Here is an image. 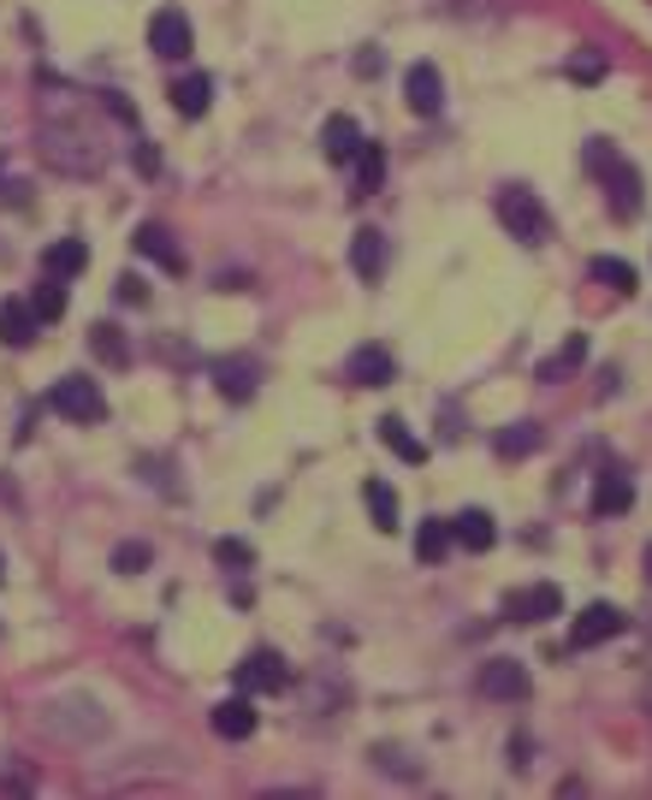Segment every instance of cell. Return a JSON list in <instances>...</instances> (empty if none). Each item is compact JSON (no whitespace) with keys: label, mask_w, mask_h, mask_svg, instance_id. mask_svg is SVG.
<instances>
[{"label":"cell","mask_w":652,"mask_h":800,"mask_svg":"<svg viewBox=\"0 0 652 800\" xmlns=\"http://www.w3.org/2000/svg\"><path fill=\"white\" fill-rule=\"evenodd\" d=\"M582 160H587V172H593V179L605 184V202H611V214H617V220H634V214H641V202H647V196H641V191H647V184H641V172H634L629 160H622V155H617L605 137H593Z\"/></svg>","instance_id":"6da1fadb"},{"label":"cell","mask_w":652,"mask_h":800,"mask_svg":"<svg viewBox=\"0 0 652 800\" xmlns=\"http://www.w3.org/2000/svg\"><path fill=\"white\" fill-rule=\"evenodd\" d=\"M499 220L516 243H528V250H540V243L552 238V214L540 208V196H534L528 184H504L499 191Z\"/></svg>","instance_id":"7a4b0ae2"},{"label":"cell","mask_w":652,"mask_h":800,"mask_svg":"<svg viewBox=\"0 0 652 800\" xmlns=\"http://www.w3.org/2000/svg\"><path fill=\"white\" fill-rule=\"evenodd\" d=\"M48 410L78 421V427H90V421H107V398H101V386L90 374H66V380H54V391H48Z\"/></svg>","instance_id":"3957f363"},{"label":"cell","mask_w":652,"mask_h":800,"mask_svg":"<svg viewBox=\"0 0 652 800\" xmlns=\"http://www.w3.org/2000/svg\"><path fill=\"white\" fill-rule=\"evenodd\" d=\"M279 688H291V664H285L273 647H255L250 659L238 664V694H279Z\"/></svg>","instance_id":"277c9868"},{"label":"cell","mask_w":652,"mask_h":800,"mask_svg":"<svg viewBox=\"0 0 652 800\" xmlns=\"http://www.w3.org/2000/svg\"><path fill=\"white\" fill-rule=\"evenodd\" d=\"M191 42H196V31H191V19H184L179 7H161L149 19V48L161 54V60H184V54H191Z\"/></svg>","instance_id":"5b68a950"},{"label":"cell","mask_w":652,"mask_h":800,"mask_svg":"<svg viewBox=\"0 0 652 800\" xmlns=\"http://www.w3.org/2000/svg\"><path fill=\"white\" fill-rule=\"evenodd\" d=\"M622 622H629V617H622V610L617 605H587L582 610V617H575L570 622V647L575 652H587V647H605V640H611V635H622Z\"/></svg>","instance_id":"8992f818"},{"label":"cell","mask_w":652,"mask_h":800,"mask_svg":"<svg viewBox=\"0 0 652 800\" xmlns=\"http://www.w3.org/2000/svg\"><path fill=\"white\" fill-rule=\"evenodd\" d=\"M563 610V593L552 587V581H534V587H516L511 599H504V617L511 622H546Z\"/></svg>","instance_id":"52a82bcc"},{"label":"cell","mask_w":652,"mask_h":800,"mask_svg":"<svg viewBox=\"0 0 652 800\" xmlns=\"http://www.w3.org/2000/svg\"><path fill=\"white\" fill-rule=\"evenodd\" d=\"M403 101H410V113H422V119H433V113L445 107V83H439V66H433V60H415L410 71H403Z\"/></svg>","instance_id":"ba28073f"},{"label":"cell","mask_w":652,"mask_h":800,"mask_svg":"<svg viewBox=\"0 0 652 800\" xmlns=\"http://www.w3.org/2000/svg\"><path fill=\"white\" fill-rule=\"evenodd\" d=\"M130 250L149 255L155 267H167V273H184V250L172 243V231H167L161 220H142L137 231H130Z\"/></svg>","instance_id":"9c48e42d"},{"label":"cell","mask_w":652,"mask_h":800,"mask_svg":"<svg viewBox=\"0 0 652 800\" xmlns=\"http://www.w3.org/2000/svg\"><path fill=\"white\" fill-rule=\"evenodd\" d=\"M474 688L487 694V700H528V671H522L516 659H492L481 664V682Z\"/></svg>","instance_id":"30bf717a"},{"label":"cell","mask_w":652,"mask_h":800,"mask_svg":"<svg viewBox=\"0 0 652 800\" xmlns=\"http://www.w3.org/2000/svg\"><path fill=\"white\" fill-rule=\"evenodd\" d=\"M391 351H380V344H356L351 362H344V380L351 386H391Z\"/></svg>","instance_id":"8fae6325"},{"label":"cell","mask_w":652,"mask_h":800,"mask_svg":"<svg viewBox=\"0 0 652 800\" xmlns=\"http://www.w3.org/2000/svg\"><path fill=\"white\" fill-rule=\"evenodd\" d=\"M36 332H42V315L31 309V302H19V297H7V302H0V339H7L12 351L36 344Z\"/></svg>","instance_id":"7c38bea8"},{"label":"cell","mask_w":652,"mask_h":800,"mask_svg":"<svg viewBox=\"0 0 652 800\" xmlns=\"http://www.w3.org/2000/svg\"><path fill=\"white\" fill-rule=\"evenodd\" d=\"M362 125L351 119V113H332V119L321 125V155L327 160H356V149H362Z\"/></svg>","instance_id":"4fadbf2b"},{"label":"cell","mask_w":652,"mask_h":800,"mask_svg":"<svg viewBox=\"0 0 652 800\" xmlns=\"http://www.w3.org/2000/svg\"><path fill=\"white\" fill-rule=\"evenodd\" d=\"M214 735H226V741H250V735H255V706H250V694H231V700L214 706Z\"/></svg>","instance_id":"5bb4252c"},{"label":"cell","mask_w":652,"mask_h":800,"mask_svg":"<svg viewBox=\"0 0 652 800\" xmlns=\"http://www.w3.org/2000/svg\"><path fill=\"white\" fill-rule=\"evenodd\" d=\"M83 267H90V243L83 238H60L42 250V273H54V279H78Z\"/></svg>","instance_id":"9a60e30c"},{"label":"cell","mask_w":652,"mask_h":800,"mask_svg":"<svg viewBox=\"0 0 652 800\" xmlns=\"http://www.w3.org/2000/svg\"><path fill=\"white\" fill-rule=\"evenodd\" d=\"M629 504H634L629 475H622V469H605V475H599V487H593V516H622Z\"/></svg>","instance_id":"2e32d148"},{"label":"cell","mask_w":652,"mask_h":800,"mask_svg":"<svg viewBox=\"0 0 652 800\" xmlns=\"http://www.w3.org/2000/svg\"><path fill=\"white\" fill-rule=\"evenodd\" d=\"M255 362L250 356H238V362H214V386L226 391L231 403H243V398H255Z\"/></svg>","instance_id":"e0dca14e"},{"label":"cell","mask_w":652,"mask_h":800,"mask_svg":"<svg viewBox=\"0 0 652 800\" xmlns=\"http://www.w3.org/2000/svg\"><path fill=\"white\" fill-rule=\"evenodd\" d=\"M451 540H457L462 551H492L499 528H492L487 511H462V516H451Z\"/></svg>","instance_id":"ac0fdd59"},{"label":"cell","mask_w":652,"mask_h":800,"mask_svg":"<svg viewBox=\"0 0 652 800\" xmlns=\"http://www.w3.org/2000/svg\"><path fill=\"white\" fill-rule=\"evenodd\" d=\"M351 267L362 273V279H380V267H386V238L374 226H362L356 238H351Z\"/></svg>","instance_id":"d6986e66"},{"label":"cell","mask_w":652,"mask_h":800,"mask_svg":"<svg viewBox=\"0 0 652 800\" xmlns=\"http://www.w3.org/2000/svg\"><path fill=\"white\" fill-rule=\"evenodd\" d=\"M208 101H214V78H202V71H191V78L172 83V107H179L184 119H202V113H208Z\"/></svg>","instance_id":"ffe728a7"},{"label":"cell","mask_w":652,"mask_h":800,"mask_svg":"<svg viewBox=\"0 0 652 800\" xmlns=\"http://www.w3.org/2000/svg\"><path fill=\"white\" fill-rule=\"evenodd\" d=\"M380 445H391L403 462H415V469H422V462H427V439H415V433L403 427L398 415H380Z\"/></svg>","instance_id":"44dd1931"},{"label":"cell","mask_w":652,"mask_h":800,"mask_svg":"<svg viewBox=\"0 0 652 800\" xmlns=\"http://www.w3.org/2000/svg\"><path fill=\"white\" fill-rule=\"evenodd\" d=\"M582 356H587V339H582V332H570V339L540 362V380L552 386V380H563V374H575V368H582Z\"/></svg>","instance_id":"7402d4cb"},{"label":"cell","mask_w":652,"mask_h":800,"mask_svg":"<svg viewBox=\"0 0 652 800\" xmlns=\"http://www.w3.org/2000/svg\"><path fill=\"white\" fill-rule=\"evenodd\" d=\"M362 504H368V516H374V528H380V534L398 528V492H391L386 480H368V487H362Z\"/></svg>","instance_id":"603a6c76"},{"label":"cell","mask_w":652,"mask_h":800,"mask_svg":"<svg viewBox=\"0 0 652 800\" xmlns=\"http://www.w3.org/2000/svg\"><path fill=\"white\" fill-rule=\"evenodd\" d=\"M451 546H457V540H451V522L427 516V522H422V534H415V558H422V563H439Z\"/></svg>","instance_id":"cb8c5ba5"},{"label":"cell","mask_w":652,"mask_h":800,"mask_svg":"<svg viewBox=\"0 0 652 800\" xmlns=\"http://www.w3.org/2000/svg\"><path fill=\"white\" fill-rule=\"evenodd\" d=\"M90 351L107 362V368H125V362H130V344L119 339V327H107V320H101V327H90Z\"/></svg>","instance_id":"d4e9b609"},{"label":"cell","mask_w":652,"mask_h":800,"mask_svg":"<svg viewBox=\"0 0 652 800\" xmlns=\"http://www.w3.org/2000/svg\"><path fill=\"white\" fill-rule=\"evenodd\" d=\"M499 457H528V450H540V427L534 421H516V427H504L499 439H492Z\"/></svg>","instance_id":"484cf974"},{"label":"cell","mask_w":652,"mask_h":800,"mask_svg":"<svg viewBox=\"0 0 652 800\" xmlns=\"http://www.w3.org/2000/svg\"><path fill=\"white\" fill-rule=\"evenodd\" d=\"M587 273H593L599 285H611L617 297H629V290H634V267H629V261H617V255H593Z\"/></svg>","instance_id":"4316f807"},{"label":"cell","mask_w":652,"mask_h":800,"mask_svg":"<svg viewBox=\"0 0 652 800\" xmlns=\"http://www.w3.org/2000/svg\"><path fill=\"white\" fill-rule=\"evenodd\" d=\"M31 309L42 320H60L66 315V279H54V273H42V285L31 290Z\"/></svg>","instance_id":"83f0119b"},{"label":"cell","mask_w":652,"mask_h":800,"mask_svg":"<svg viewBox=\"0 0 652 800\" xmlns=\"http://www.w3.org/2000/svg\"><path fill=\"white\" fill-rule=\"evenodd\" d=\"M380 179H386V155H380V142H362V149H356V196H368Z\"/></svg>","instance_id":"f1b7e54d"},{"label":"cell","mask_w":652,"mask_h":800,"mask_svg":"<svg viewBox=\"0 0 652 800\" xmlns=\"http://www.w3.org/2000/svg\"><path fill=\"white\" fill-rule=\"evenodd\" d=\"M214 563H220V570H250L255 546L250 540H231V534H226V540H214Z\"/></svg>","instance_id":"f546056e"},{"label":"cell","mask_w":652,"mask_h":800,"mask_svg":"<svg viewBox=\"0 0 652 800\" xmlns=\"http://www.w3.org/2000/svg\"><path fill=\"white\" fill-rule=\"evenodd\" d=\"M563 71H570L575 83H599V78H605V54H599V48H575Z\"/></svg>","instance_id":"4dcf8cb0"},{"label":"cell","mask_w":652,"mask_h":800,"mask_svg":"<svg viewBox=\"0 0 652 800\" xmlns=\"http://www.w3.org/2000/svg\"><path fill=\"white\" fill-rule=\"evenodd\" d=\"M155 563V551L142 546V540H125V546H113V570L119 575H137V570H149Z\"/></svg>","instance_id":"1f68e13d"},{"label":"cell","mask_w":652,"mask_h":800,"mask_svg":"<svg viewBox=\"0 0 652 800\" xmlns=\"http://www.w3.org/2000/svg\"><path fill=\"white\" fill-rule=\"evenodd\" d=\"M130 167H137V172H161V155H155V142H130Z\"/></svg>","instance_id":"d6a6232c"},{"label":"cell","mask_w":652,"mask_h":800,"mask_svg":"<svg viewBox=\"0 0 652 800\" xmlns=\"http://www.w3.org/2000/svg\"><path fill=\"white\" fill-rule=\"evenodd\" d=\"M119 302H137L142 309V302H149V285H142L137 273H119Z\"/></svg>","instance_id":"836d02e7"},{"label":"cell","mask_w":652,"mask_h":800,"mask_svg":"<svg viewBox=\"0 0 652 800\" xmlns=\"http://www.w3.org/2000/svg\"><path fill=\"white\" fill-rule=\"evenodd\" d=\"M647 581H652V546H647Z\"/></svg>","instance_id":"e575fe53"}]
</instances>
